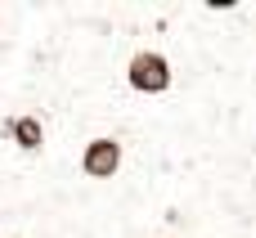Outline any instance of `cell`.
I'll return each mask as SVG.
<instances>
[{
	"mask_svg": "<svg viewBox=\"0 0 256 238\" xmlns=\"http://www.w3.org/2000/svg\"><path fill=\"white\" fill-rule=\"evenodd\" d=\"M126 81H130V90H140V94H166V90H171V63H166V54L140 50V54L130 58V68H126Z\"/></svg>",
	"mask_w": 256,
	"mask_h": 238,
	"instance_id": "cell-1",
	"label": "cell"
},
{
	"mask_svg": "<svg viewBox=\"0 0 256 238\" xmlns=\"http://www.w3.org/2000/svg\"><path fill=\"white\" fill-rule=\"evenodd\" d=\"M122 140H112V135H99V140H90L86 144V153H81V171L90 176V180H112L117 171H122Z\"/></svg>",
	"mask_w": 256,
	"mask_h": 238,
	"instance_id": "cell-2",
	"label": "cell"
},
{
	"mask_svg": "<svg viewBox=\"0 0 256 238\" xmlns=\"http://www.w3.org/2000/svg\"><path fill=\"white\" fill-rule=\"evenodd\" d=\"M9 140H14L22 153H36V148L45 144V126H40V117H32V112L14 117V122H9Z\"/></svg>",
	"mask_w": 256,
	"mask_h": 238,
	"instance_id": "cell-3",
	"label": "cell"
}]
</instances>
